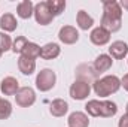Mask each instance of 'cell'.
<instances>
[{
    "instance_id": "cell-1",
    "label": "cell",
    "mask_w": 128,
    "mask_h": 127,
    "mask_svg": "<svg viewBox=\"0 0 128 127\" xmlns=\"http://www.w3.org/2000/svg\"><path fill=\"white\" fill-rule=\"evenodd\" d=\"M100 27L110 33H116L122 27V8L119 2L104 0L103 2V17L100 21Z\"/></svg>"
},
{
    "instance_id": "cell-2",
    "label": "cell",
    "mask_w": 128,
    "mask_h": 127,
    "mask_svg": "<svg viewBox=\"0 0 128 127\" xmlns=\"http://www.w3.org/2000/svg\"><path fill=\"white\" fill-rule=\"evenodd\" d=\"M121 88V79L116 75H106L92 82V90L100 97H109Z\"/></svg>"
},
{
    "instance_id": "cell-3",
    "label": "cell",
    "mask_w": 128,
    "mask_h": 127,
    "mask_svg": "<svg viewBox=\"0 0 128 127\" xmlns=\"http://www.w3.org/2000/svg\"><path fill=\"white\" fill-rule=\"evenodd\" d=\"M57 75L52 69H42L36 76V88L42 93H46L55 87Z\"/></svg>"
},
{
    "instance_id": "cell-4",
    "label": "cell",
    "mask_w": 128,
    "mask_h": 127,
    "mask_svg": "<svg viewBox=\"0 0 128 127\" xmlns=\"http://www.w3.org/2000/svg\"><path fill=\"white\" fill-rule=\"evenodd\" d=\"M68 93H70V97L74 99V100H85L91 93V84L85 82V81H80V79H76L70 85Z\"/></svg>"
},
{
    "instance_id": "cell-5",
    "label": "cell",
    "mask_w": 128,
    "mask_h": 127,
    "mask_svg": "<svg viewBox=\"0 0 128 127\" xmlns=\"http://www.w3.org/2000/svg\"><path fill=\"white\" fill-rule=\"evenodd\" d=\"M34 18H36V23L40 24V26H48L52 23L54 17L52 14L49 12L48 9V5L46 2H39L37 5H34V12H33Z\"/></svg>"
},
{
    "instance_id": "cell-6",
    "label": "cell",
    "mask_w": 128,
    "mask_h": 127,
    "mask_svg": "<svg viewBox=\"0 0 128 127\" xmlns=\"http://www.w3.org/2000/svg\"><path fill=\"white\" fill-rule=\"evenodd\" d=\"M15 102L21 108H30L36 102V93L32 87H21L15 94Z\"/></svg>"
},
{
    "instance_id": "cell-7",
    "label": "cell",
    "mask_w": 128,
    "mask_h": 127,
    "mask_svg": "<svg viewBox=\"0 0 128 127\" xmlns=\"http://www.w3.org/2000/svg\"><path fill=\"white\" fill-rule=\"evenodd\" d=\"M58 39L64 45H73L79 40V32L73 26H63L58 32Z\"/></svg>"
},
{
    "instance_id": "cell-8",
    "label": "cell",
    "mask_w": 128,
    "mask_h": 127,
    "mask_svg": "<svg viewBox=\"0 0 128 127\" xmlns=\"http://www.w3.org/2000/svg\"><path fill=\"white\" fill-rule=\"evenodd\" d=\"M109 55L113 60H124L128 55V45L124 40H115L109 46Z\"/></svg>"
},
{
    "instance_id": "cell-9",
    "label": "cell",
    "mask_w": 128,
    "mask_h": 127,
    "mask_svg": "<svg viewBox=\"0 0 128 127\" xmlns=\"http://www.w3.org/2000/svg\"><path fill=\"white\" fill-rule=\"evenodd\" d=\"M20 82L14 76H4L0 82V91L4 96H15L20 90Z\"/></svg>"
},
{
    "instance_id": "cell-10",
    "label": "cell",
    "mask_w": 128,
    "mask_h": 127,
    "mask_svg": "<svg viewBox=\"0 0 128 127\" xmlns=\"http://www.w3.org/2000/svg\"><path fill=\"white\" fill-rule=\"evenodd\" d=\"M90 40L97 46L107 45L110 42V33L104 30L103 27H96V29H92V32L90 34Z\"/></svg>"
},
{
    "instance_id": "cell-11",
    "label": "cell",
    "mask_w": 128,
    "mask_h": 127,
    "mask_svg": "<svg viewBox=\"0 0 128 127\" xmlns=\"http://www.w3.org/2000/svg\"><path fill=\"white\" fill-rule=\"evenodd\" d=\"M61 54V48L55 42H49L43 46H40V58L43 60H54Z\"/></svg>"
},
{
    "instance_id": "cell-12",
    "label": "cell",
    "mask_w": 128,
    "mask_h": 127,
    "mask_svg": "<svg viewBox=\"0 0 128 127\" xmlns=\"http://www.w3.org/2000/svg\"><path fill=\"white\" fill-rule=\"evenodd\" d=\"M112 64H113V58H112L109 54H100L96 60H94L92 67H94V70H96L97 73L100 75V73L107 72V70L112 67Z\"/></svg>"
},
{
    "instance_id": "cell-13",
    "label": "cell",
    "mask_w": 128,
    "mask_h": 127,
    "mask_svg": "<svg viewBox=\"0 0 128 127\" xmlns=\"http://www.w3.org/2000/svg\"><path fill=\"white\" fill-rule=\"evenodd\" d=\"M67 124H68V127H88L90 126V118L85 112L76 111V112H72L68 115Z\"/></svg>"
},
{
    "instance_id": "cell-14",
    "label": "cell",
    "mask_w": 128,
    "mask_h": 127,
    "mask_svg": "<svg viewBox=\"0 0 128 127\" xmlns=\"http://www.w3.org/2000/svg\"><path fill=\"white\" fill-rule=\"evenodd\" d=\"M68 111V103L64 100V99H54L49 105V112L52 117H64Z\"/></svg>"
},
{
    "instance_id": "cell-15",
    "label": "cell",
    "mask_w": 128,
    "mask_h": 127,
    "mask_svg": "<svg viewBox=\"0 0 128 127\" xmlns=\"http://www.w3.org/2000/svg\"><path fill=\"white\" fill-rule=\"evenodd\" d=\"M18 27V21L15 18L14 14H3L0 17V29L3 30V33H10V32H15Z\"/></svg>"
},
{
    "instance_id": "cell-16",
    "label": "cell",
    "mask_w": 128,
    "mask_h": 127,
    "mask_svg": "<svg viewBox=\"0 0 128 127\" xmlns=\"http://www.w3.org/2000/svg\"><path fill=\"white\" fill-rule=\"evenodd\" d=\"M18 69L22 75H33L34 70H36V60L33 58H27L24 55H20L18 58Z\"/></svg>"
},
{
    "instance_id": "cell-17",
    "label": "cell",
    "mask_w": 128,
    "mask_h": 127,
    "mask_svg": "<svg viewBox=\"0 0 128 127\" xmlns=\"http://www.w3.org/2000/svg\"><path fill=\"white\" fill-rule=\"evenodd\" d=\"M118 112V106L112 100H101L100 102V117L103 118H110L115 117Z\"/></svg>"
},
{
    "instance_id": "cell-18",
    "label": "cell",
    "mask_w": 128,
    "mask_h": 127,
    "mask_svg": "<svg viewBox=\"0 0 128 127\" xmlns=\"http://www.w3.org/2000/svg\"><path fill=\"white\" fill-rule=\"evenodd\" d=\"M33 12H34V5L30 0H22L16 6V15L22 20H28L33 15Z\"/></svg>"
},
{
    "instance_id": "cell-19",
    "label": "cell",
    "mask_w": 128,
    "mask_h": 127,
    "mask_svg": "<svg viewBox=\"0 0 128 127\" xmlns=\"http://www.w3.org/2000/svg\"><path fill=\"white\" fill-rule=\"evenodd\" d=\"M76 24L80 30H90L94 26V18L91 15H88V12L79 11L76 15Z\"/></svg>"
},
{
    "instance_id": "cell-20",
    "label": "cell",
    "mask_w": 128,
    "mask_h": 127,
    "mask_svg": "<svg viewBox=\"0 0 128 127\" xmlns=\"http://www.w3.org/2000/svg\"><path fill=\"white\" fill-rule=\"evenodd\" d=\"M46 5H48V9L49 12L52 14V17H58L61 15L66 9V2L64 0H46Z\"/></svg>"
},
{
    "instance_id": "cell-21",
    "label": "cell",
    "mask_w": 128,
    "mask_h": 127,
    "mask_svg": "<svg viewBox=\"0 0 128 127\" xmlns=\"http://www.w3.org/2000/svg\"><path fill=\"white\" fill-rule=\"evenodd\" d=\"M21 55H24V57H27V58L36 60L37 57H40V46H39L37 43H34V42H28Z\"/></svg>"
},
{
    "instance_id": "cell-22",
    "label": "cell",
    "mask_w": 128,
    "mask_h": 127,
    "mask_svg": "<svg viewBox=\"0 0 128 127\" xmlns=\"http://www.w3.org/2000/svg\"><path fill=\"white\" fill-rule=\"evenodd\" d=\"M12 115V103L8 99H0V120H8Z\"/></svg>"
},
{
    "instance_id": "cell-23",
    "label": "cell",
    "mask_w": 128,
    "mask_h": 127,
    "mask_svg": "<svg viewBox=\"0 0 128 127\" xmlns=\"http://www.w3.org/2000/svg\"><path fill=\"white\" fill-rule=\"evenodd\" d=\"M28 42H30V40H28L26 36H18V37L14 40V43H12V51H14L15 54H20V55H21Z\"/></svg>"
},
{
    "instance_id": "cell-24",
    "label": "cell",
    "mask_w": 128,
    "mask_h": 127,
    "mask_svg": "<svg viewBox=\"0 0 128 127\" xmlns=\"http://www.w3.org/2000/svg\"><path fill=\"white\" fill-rule=\"evenodd\" d=\"M100 102L101 100H97V99L88 100V103L85 105V111H86L88 115H91V117H100Z\"/></svg>"
},
{
    "instance_id": "cell-25",
    "label": "cell",
    "mask_w": 128,
    "mask_h": 127,
    "mask_svg": "<svg viewBox=\"0 0 128 127\" xmlns=\"http://www.w3.org/2000/svg\"><path fill=\"white\" fill-rule=\"evenodd\" d=\"M12 39L8 33H0V51L6 52L9 49H12Z\"/></svg>"
},
{
    "instance_id": "cell-26",
    "label": "cell",
    "mask_w": 128,
    "mask_h": 127,
    "mask_svg": "<svg viewBox=\"0 0 128 127\" xmlns=\"http://www.w3.org/2000/svg\"><path fill=\"white\" fill-rule=\"evenodd\" d=\"M118 127H128V114H124V115L119 118Z\"/></svg>"
},
{
    "instance_id": "cell-27",
    "label": "cell",
    "mask_w": 128,
    "mask_h": 127,
    "mask_svg": "<svg viewBox=\"0 0 128 127\" xmlns=\"http://www.w3.org/2000/svg\"><path fill=\"white\" fill-rule=\"evenodd\" d=\"M121 87H122L125 91H128V73H125V75L121 78Z\"/></svg>"
},
{
    "instance_id": "cell-28",
    "label": "cell",
    "mask_w": 128,
    "mask_h": 127,
    "mask_svg": "<svg viewBox=\"0 0 128 127\" xmlns=\"http://www.w3.org/2000/svg\"><path fill=\"white\" fill-rule=\"evenodd\" d=\"M119 5H121L122 9H127L128 11V0H122V2H119Z\"/></svg>"
},
{
    "instance_id": "cell-29",
    "label": "cell",
    "mask_w": 128,
    "mask_h": 127,
    "mask_svg": "<svg viewBox=\"0 0 128 127\" xmlns=\"http://www.w3.org/2000/svg\"><path fill=\"white\" fill-rule=\"evenodd\" d=\"M127 114H128V103H127Z\"/></svg>"
},
{
    "instance_id": "cell-30",
    "label": "cell",
    "mask_w": 128,
    "mask_h": 127,
    "mask_svg": "<svg viewBox=\"0 0 128 127\" xmlns=\"http://www.w3.org/2000/svg\"><path fill=\"white\" fill-rule=\"evenodd\" d=\"M2 54H3V52H2V51H0V57H2Z\"/></svg>"
}]
</instances>
